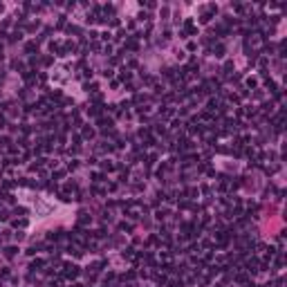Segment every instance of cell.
Returning <instances> with one entry per match:
<instances>
[{"label":"cell","mask_w":287,"mask_h":287,"mask_svg":"<svg viewBox=\"0 0 287 287\" xmlns=\"http://www.w3.org/2000/svg\"><path fill=\"white\" fill-rule=\"evenodd\" d=\"M29 202H32V207H34V216L36 218H50V216H54V213L59 211V204H56V202H50L48 197L32 195L29 197Z\"/></svg>","instance_id":"6da1fadb"}]
</instances>
